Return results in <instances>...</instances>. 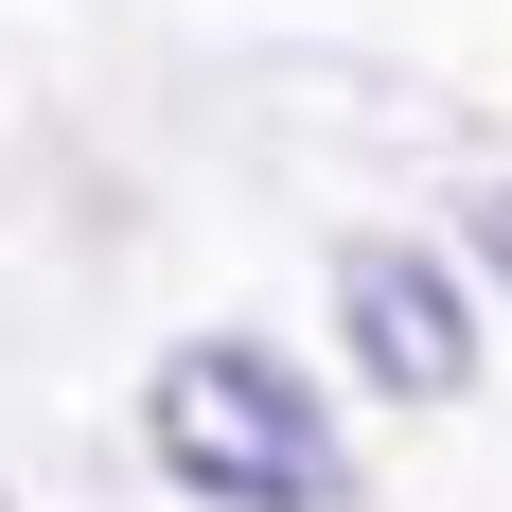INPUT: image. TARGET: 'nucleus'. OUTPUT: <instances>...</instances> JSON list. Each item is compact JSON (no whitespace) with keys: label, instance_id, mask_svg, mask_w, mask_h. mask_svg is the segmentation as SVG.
Segmentation results:
<instances>
[{"label":"nucleus","instance_id":"nucleus-2","mask_svg":"<svg viewBox=\"0 0 512 512\" xmlns=\"http://www.w3.org/2000/svg\"><path fill=\"white\" fill-rule=\"evenodd\" d=\"M336 336H354V371L389 407H460L477 389V283L442 248H407V230H354L336 248Z\"/></svg>","mask_w":512,"mask_h":512},{"label":"nucleus","instance_id":"nucleus-1","mask_svg":"<svg viewBox=\"0 0 512 512\" xmlns=\"http://www.w3.org/2000/svg\"><path fill=\"white\" fill-rule=\"evenodd\" d=\"M142 460L195 512H354V442L265 336H177L142 371Z\"/></svg>","mask_w":512,"mask_h":512}]
</instances>
